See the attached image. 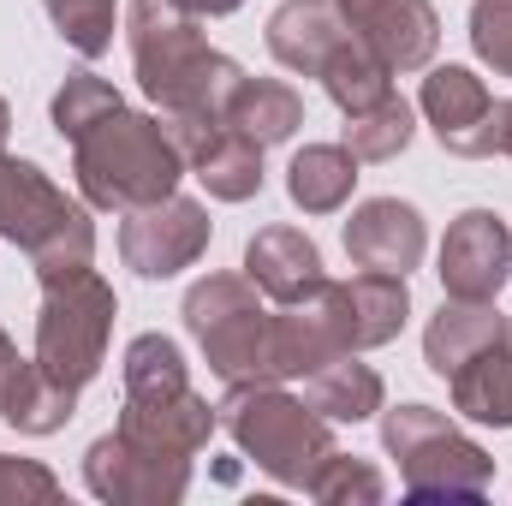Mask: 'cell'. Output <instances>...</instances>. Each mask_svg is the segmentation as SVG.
<instances>
[{
    "label": "cell",
    "instance_id": "6da1fadb",
    "mask_svg": "<svg viewBox=\"0 0 512 506\" xmlns=\"http://www.w3.org/2000/svg\"><path fill=\"white\" fill-rule=\"evenodd\" d=\"M126 42L137 90L161 120H221L227 96L239 90L245 66L197 30V18L173 0H131L126 6Z\"/></svg>",
    "mask_w": 512,
    "mask_h": 506
},
{
    "label": "cell",
    "instance_id": "7a4b0ae2",
    "mask_svg": "<svg viewBox=\"0 0 512 506\" xmlns=\"http://www.w3.org/2000/svg\"><path fill=\"white\" fill-rule=\"evenodd\" d=\"M72 173L90 209H149L161 197L179 191L185 179V155L173 143V131L161 126V114H137V108H108L96 126L72 137Z\"/></svg>",
    "mask_w": 512,
    "mask_h": 506
},
{
    "label": "cell",
    "instance_id": "3957f363",
    "mask_svg": "<svg viewBox=\"0 0 512 506\" xmlns=\"http://www.w3.org/2000/svg\"><path fill=\"white\" fill-rule=\"evenodd\" d=\"M126 405H120V435L126 441H143L155 453H179V459H197L221 423V411L191 387V370H185V352L179 340L167 334H137L126 346Z\"/></svg>",
    "mask_w": 512,
    "mask_h": 506
},
{
    "label": "cell",
    "instance_id": "277c9868",
    "mask_svg": "<svg viewBox=\"0 0 512 506\" xmlns=\"http://www.w3.org/2000/svg\"><path fill=\"white\" fill-rule=\"evenodd\" d=\"M215 411H221V429L233 435V447L280 489H310V477L334 453V423L322 411H310V399L286 393L280 381H239L221 393Z\"/></svg>",
    "mask_w": 512,
    "mask_h": 506
},
{
    "label": "cell",
    "instance_id": "5b68a950",
    "mask_svg": "<svg viewBox=\"0 0 512 506\" xmlns=\"http://www.w3.org/2000/svg\"><path fill=\"white\" fill-rule=\"evenodd\" d=\"M382 447L399 459L405 501H483L495 459L435 405H382Z\"/></svg>",
    "mask_w": 512,
    "mask_h": 506
},
{
    "label": "cell",
    "instance_id": "8992f818",
    "mask_svg": "<svg viewBox=\"0 0 512 506\" xmlns=\"http://www.w3.org/2000/svg\"><path fill=\"white\" fill-rule=\"evenodd\" d=\"M0 239L30 256L36 280L72 274L96 262V221L84 203H72L36 161L0 155Z\"/></svg>",
    "mask_w": 512,
    "mask_h": 506
},
{
    "label": "cell",
    "instance_id": "52a82bcc",
    "mask_svg": "<svg viewBox=\"0 0 512 506\" xmlns=\"http://www.w3.org/2000/svg\"><path fill=\"white\" fill-rule=\"evenodd\" d=\"M120 298L96 268L48 274L42 280V310H36V370L72 393H84L108 364Z\"/></svg>",
    "mask_w": 512,
    "mask_h": 506
},
{
    "label": "cell",
    "instance_id": "ba28073f",
    "mask_svg": "<svg viewBox=\"0 0 512 506\" xmlns=\"http://www.w3.org/2000/svg\"><path fill=\"white\" fill-rule=\"evenodd\" d=\"M185 334L197 340L203 364L227 387L239 381H274L268 370V340H274V310L262 304L251 274H203L185 292Z\"/></svg>",
    "mask_w": 512,
    "mask_h": 506
},
{
    "label": "cell",
    "instance_id": "9c48e42d",
    "mask_svg": "<svg viewBox=\"0 0 512 506\" xmlns=\"http://www.w3.org/2000/svg\"><path fill=\"white\" fill-rule=\"evenodd\" d=\"M84 489L108 506H179L191 489V459L155 453L108 429L84 447Z\"/></svg>",
    "mask_w": 512,
    "mask_h": 506
},
{
    "label": "cell",
    "instance_id": "30bf717a",
    "mask_svg": "<svg viewBox=\"0 0 512 506\" xmlns=\"http://www.w3.org/2000/svg\"><path fill=\"white\" fill-rule=\"evenodd\" d=\"M215 227H209V209L197 197H161L149 209H131L120 221V256L137 280H173L185 274L197 256L209 251Z\"/></svg>",
    "mask_w": 512,
    "mask_h": 506
},
{
    "label": "cell",
    "instance_id": "8fae6325",
    "mask_svg": "<svg viewBox=\"0 0 512 506\" xmlns=\"http://www.w3.org/2000/svg\"><path fill=\"white\" fill-rule=\"evenodd\" d=\"M441 292L495 304L512 280V233L495 209H465L441 239Z\"/></svg>",
    "mask_w": 512,
    "mask_h": 506
},
{
    "label": "cell",
    "instance_id": "7c38bea8",
    "mask_svg": "<svg viewBox=\"0 0 512 506\" xmlns=\"http://www.w3.org/2000/svg\"><path fill=\"white\" fill-rule=\"evenodd\" d=\"M161 126L173 131L185 173H197L215 203H251L262 191V143H251L245 131H233L227 120H161Z\"/></svg>",
    "mask_w": 512,
    "mask_h": 506
},
{
    "label": "cell",
    "instance_id": "4fadbf2b",
    "mask_svg": "<svg viewBox=\"0 0 512 506\" xmlns=\"http://www.w3.org/2000/svg\"><path fill=\"white\" fill-rule=\"evenodd\" d=\"M340 18L382 54V66L399 72H423L441 48V12L429 0H334Z\"/></svg>",
    "mask_w": 512,
    "mask_h": 506
},
{
    "label": "cell",
    "instance_id": "5bb4252c",
    "mask_svg": "<svg viewBox=\"0 0 512 506\" xmlns=\"http://www.w3.org/2000/svg\"><path fill=\"white\" fill-rule=\"evenodd\" d=\"M417 108L435 131V143L459 161H483L489 155V84L471 72V66H435L417 90Z\"/></svg>",
    "mask_w": 512,
    "mask_h": 506
},
{
    "label": "cell",
    "instance_id": "9a60e30c",
    "mask_svg": "<svg viewBox=\"0 0 512 506\" xmlns=\"http://www.w3.org/2000/svg\"><path fill=\"white\" fill-rule=\"evenodd\" d=\"M429 251V227L411 203L399 197H370L352 209L346 221V256L358 268H376V274H411Z\"/></svg>",
    "mask_w": 512,
    "mask_h": 506
},
{
    "label": "cell",
    "instance_id": "2e32d148",
    "mask_svg": "<svg viewBox=\"0 0 512 506\" xmlns=\"http://www.w3.org/2000/svg\"><path fill=\"white\" fill-rule=\"evenodd\" d=\"M328 298H334V316H340V334L352 352H376L387 340H399L405 316H411V292H405V274H352V280H328Z\"/></svg>",
    "mask_w": 512,
    "mask_h": 506
},
{
    "label": "cell",
    "instance_id": "e0dca14e",
    "mask_svg": "<svg viewBox=\"0 0 512 506\" xmlns=\"http://www.w3.org/2000/svg\"><path fill=\"white\" fill-rule=\"evenodd\" d=\"M346 36H352V24L340 18L334 0H280L268 12V54L298 78H322L328 54Z\"/></svg>",
    "mask_w": 512,
    "mask_h": 506
},
{
    "label": "cell",
    "instance_id": "ac0fdd59",
    "mask_svg": "<svg viewBox=\"0 0 512 506\" xmlns=\"http://www.w3.org/2000/svg\"><path fill=\"white\" fill-rule=\"evenodd\" d=\"M245 274H251V286L268 304H298L328 280L316 239L298 233V227H262L245 245Z\"/></svg>",
    "mask_w": 512,
    "mask_h": 506
},
{
    "label": "cell",
    "instance_id": "d6986e66",
    "mask_svg": "<svg viewBox=\"0 0 512 506\" xmlns=\"http://www.w3.org/2000/svg\"><path fill=\"white\" fill-rule=\"evenodd\" d=\"M512 334V316H501L495 304H477V298H441V310L429 316L423 328V364L447 381L465 358H477L483 346L507 340Z\"/></svg>",
    "mask_w": 512,
    "mask_h": 506
},
{
    "label": "cell",
    "instance_id": "ffe728a7",
    "mask_svg": "<svg viewBox=\"0 0 512 506\" xmlns=\"http://www.w3.org/2000/svg\"><path fill=\"white\" fill-rule=\"evenodd\" d=\"M447 387H453V411L459 417H471L483 429H512V334L483 346L477 358H465L447 376Z\"/></svg>",
    "mask_w": 512,
    "mask_h": 506
},
{
    "label": "cell",
    "instance_id": "44dd1931",
    "mask_svg": "<svg viewBox=\"0 0 512 506\" xmlns=\"http://www.w3.org/2000/svg\"><path fill=\"white\" fill-rule=\"evenodd\" d=\"M358 155L346 143H304L286 167V197L304 209V215H334L352 203V185H358Z\"/></svg>",
    "mask_w": 512,
    "mask_h": 506
},
{
    "label": "cell",
    "instance_id": "7402d4cb",
    "mask_svg": "<svg viewBox=\"0 0 512 506\" xmlns=\"http://www.w3.org/2000/svg\"><path fill=\"white\" fill-rule=\"evenodd\" d=\"M233 131H245L251 143L274 149V143H292L298 126H304V96L280 78H239V90L227 96V114H221Z\"/></svg>",
    "mask_w": 512,
    "mask_h": 506
},
{
    "label": "cell",
    "instance_id": "603a6c76",
    "mask_svg": "<svg viewBox=\"0 0 512 506\" xmlns=\"http://www.w3.org/2000/svg\"><path fill=\"white\" fill-rule=\"evenodd\" d=\"M304 399L328 423H370V417H382L387 387L370 364H358V352H346V358H328L322 370L304 376Z\"/></svg>",
    "mask_w": 512,
    "mask_h": 506
},
{
    "label": "cell",
    "instance_id": "cb8c5ba5",
    "mask_svg": "<svg viewBox=\"0 0 512 506\" xmlns=\"http://www.w3.org/2000/svg\"><path fill=\"white\" fill-rule=\"evenodd\" d=\"M322 90H328V102L340 108V114H364V108H376L393 96V72L382 66V54L352 30L334 54H328V66H322V78H316Z\"/></svg>",
    "mask_w": 512,
    "mask_h": 506
},
{
    "label": "cell",
    "instance_id": "d4e9b609",
    "mask_svg": "<svg viewBox=\"0 0 512 506\" xmlns=\"http://www.w3.org/2000/svg\"><path fill=\"white\" fill-rule=\"evenodd\" d=\"M411 137H417V120H411V108L399 102V96H387L376 108H364V114H346V149L358 155V161H399L405 149H411Z\"/></svg>",
    "mask_w": 512,
    "mask_h": 506
},
{
    "label": "cell",
    "instance_id": "484cf974",
    "mask_svg": "<svg viewBox=\"0 0 512 506\" xmlns=\"http://www.w3.org/2000/svg\"><path fill=\"white\" fill-rule=\"evenodd\" d=\"M310 501H322V506H382L387 501V483H382V471L370 465V459H358V453H328L322 459V471L310 477V489H304Z\"/></svg>",
    "mask_w": 512,
    "mask_h": 506
},
{
    "label": "cell",
    "instance_id": "4316f807",
    "mask_svg": "<svg viewBox=\"0 0 512 506\" xmlns=\"http://www.w3.org/2000/svg\"><path fill=\"white\" fill-rule=\"evenodd\" d=\"M54 30L66 36V48H78L84 60H102L114 48V18H120V0H42Z\"/></svg>",
    "mask_w": 512,
    "mask_h": 506
},
{
    "label": "cell",
    "instance_id": "83f0119b",
    "mask_svg": "<svg viewBox=\"0 0 512 506\" xmlns=\"http://www.w3.org/2000/svg\"><path fill=\"white\" fill-rule=\"evenodd\" d=\"M108 108H120V90H114L108 78H96V72H72V78L54 90V102H48V120H54V131L72 143L84 126H96Z\"/></svg>",
    "mask_w": 512,
    "mask_h": 506
},
{
    "label": "cell",
    "instance_id": "f1b7e54d",
    "mask_svg": "<svg viewBox=\"0 0 512 506\" xmlns=\"http://www.w3.org/2000/svg\"><path fill=\"white\" fill-rule=\"evenodd\" d=\"M471 48L495 78H512V0H471Z\"/></svg>",
    "mask_w": 512,
    "mask_h": 506
},
{
    "label": "cell",
    "instance_id": "f546056e",
    "mask_svg": "<svg viewBox=\"0 0 512 506\" xmlns=\"http://www.w3.org/2000/svg\"><path fill=\"white\" fill-rule=\"evenodd\" d=\"M60 501V477L36 459H6L0 453V506H48Z\"/></svg>",
    "mask_w": 512,
    "mask_h": 506
},
{
    "label": "cell",
    "instance_id": "4dcf8cb0",
    "mask_svg": "<svg viewBox=\"0 0 512 506\" xmlns=\"http://www.w3.org/2000/svg\"><path fill=\"white\" fill-rule=\"evenodd\" d=\"M24 381H30V358H18V346H12L6 328H0V417L12 411V399H18Z\"/></svg>",
    "mask_w": 512,
    "mask_h": 506
},
{
    "label": "cell",
    "instance_id": "1f68e13d",
    "mask_svg": "<svg viewBox=\"0 0 512 506\" xmlns=\"http://www.w3.org/2000/svg\"><path fill=\"white\" fill-rule=\"evenodd\" d=\"M489 155H507L512 161V96L489 108Z\"/></svg>",
    "mask_w": 512,
    "mask_h": 506
},
{
    "label": "cell",
    "instance_id": "d6a6232c",
    "mask_svg": "<svg viewBox=\"0 0 512 506\" xmlns=\"http://www.w3.org/2000/svg\"><path fill=\"white\" fill-rule=\"evenodd\" d=\"M173 6H185L191 18H227V12H239L245 0H173Z\"/></svg>",
    "mask_w": 512,
    "mask_h": 506
},
{
    "label": "cell",
    "instance_id": "836d02e7",
    "mask_svg": "<svg viewBox=\"0 0 512 506\" xmlns=\"http://www.w3.org/2000/svg\"><path fill=\"white\" fill-rule=\"evenodd\" d=\"M6 137H12V108H6V96H0V155H6Z\"/></svg>",
    "mask_w": 512,
    "mask_h": 506
}]
</instances>
